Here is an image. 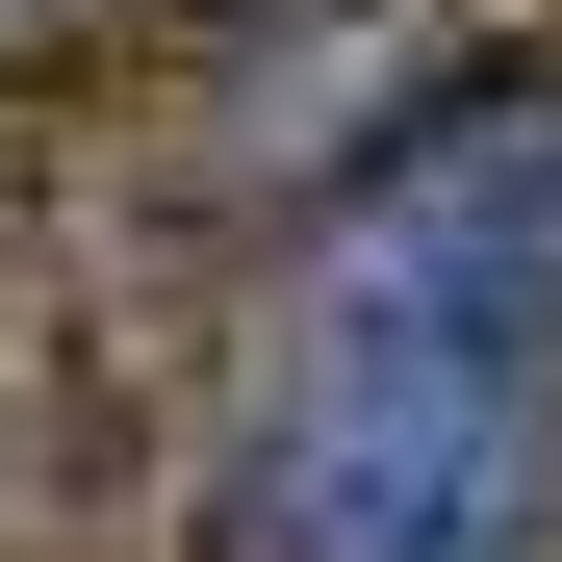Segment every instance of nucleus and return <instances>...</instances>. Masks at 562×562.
Returning <instances> with one entry per match:
<instances>
[{
  "label": "nucleus",
  "mask_w": 562,
  "mask_h": 562,
  "mask_svg": "<svg viewBox=\"0 0 562 562\" xmlns=\"http://www.w3.org/2000/svg\"><path fill=\"white\" fill-rule=\"evenodd\" d=\"M562 537V77H460L333 179L231 409L205 562H537Z\"/></svg>",
  "instance_id": "1"
}]
</instances>
